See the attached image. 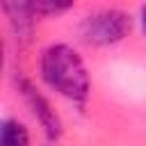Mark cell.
I'll return each mask as SVG.
<instances>
[{
  "label": "cell",
  "mask_w": 146,
  "mask_h": 146,
  "mask_svg": "<svg viewBox=\"0 0 146 146\" xmlns=\"http://www.w3.org/2000/svg\"><path fill=\"white\" fill-rule=\"evenodd\" d=\"M39 68L43 82L50 89H55L57 94L78 105H84L91 82L78 50H73L68 43H52L41 52Z\"/></svg>",
  "instance_id": "6da1fadb"
},
{
  "label": "cell",
  "mask_w": 146,
  "mask_h": 146,
  "mask_svg": "<svg viewBox=\"0 0 146 146\" xmlns=\"http://www.w3.org/2000/svg\"><path fill=\"white\" fill-rule=\"evenodd\" d=\"M132 21L123 9H100L82 18L80 36L89 46H114L130 34Z\"/></svg>",
  "instance_id": "7a4b0ae2"
},
{
  "label": "cell",
  "mask_w": 146,
  "mask_h": 146,
  "mask_svg": "<svg viewBox=\"0 0 146 146\" xmlns=\"http://www.w3.org/2000/svg\"><path fill=\"white\" fill-rule=\"evenodd\" d=\"M16 87H18V91H21V96L25 98L27 107L32 110L34 119L41 123V130H43V135L48 137V141H57V139L62 137V121H59V116L55 114V110L50 107V103L46 100V96H43L27 78H18V80H16Z\"/></svg>",
  "instance_id": "3957f363"
},
{
  "label": "cell",
  "mask_w": 146,
  "mask_h": 146,
  "mask_svg": "<svg viewBox=\"0 0 146 146\" xmlns=\"http://www.w3.org/2000/svg\"><path fill=\"white\" fill-rule=\"evenodd\" d=\"M2 9L9 18V25H11V32L14 36L18 39V43H27L32 39V32H34V14L30 9V2H2Z\"/></svg>",
  "instance_id": "277c9868"
},
{
  "label": "cell",
  "mask_w": 146,
  "mask_h": 146,
  "mask_svg": "<svg viewBox=\"0 0 146 146\" xmlns=\"http://www.w3.org/2000/svg\"><path fill=\"white\" fill-rule=\"evenodd\" d=\"M0 146H30L27 128L16 119H5L0 128Z\"/></svg>",
  "instance_id": "5b68a950"
},
{
  "label": "cell",
  "mask_w": 146,
  "mask_h": 146,
  "mask_svg": "<svg viewBox=\"0 0 146 146\" xmlns=\"http://www.w3.org/2000/svg\"><path fill=\"white\" fill-rule=\"evenodd\" d=\"M27 2H30V9L34 16H52V14L57 16L73 7V2H68V0H27Z\"/></svg>",
  "instance_id": "8992f818"
},
{
  "label": "cell",
  "mask_w": 146,
  "mask_h": 146,
  "mask_svg": "<svg viewBox=\"0 0 146 146\" xmlns=\"http://www.w3.org/2000/svg\"><path fill=\"white\" fill-rule=\"evenodd\" d=\"M141 30H144V34H146V7H141Z\"/></svg>",
  "instance_id": "52a82bcc"
}]
</instances>
